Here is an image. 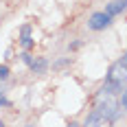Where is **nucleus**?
I'll use <instances>...</instances> for the list:
<instances>
[{
    "instance_id": "obj_1",
    "label": "nucleus",
    "mask_w": 127,
    "mask_h": 127,
    "mask_svg": "<svg viewBox=\"0 0 127 127\" xmlns=\"http://www.w3.org/2000/svg\"><path fill=\"white\" fill-rule=\"evenodd\" d=\"M121 88H116L114 83H105L99 92H96V99H94V105H96V112L103 116H107V118H112L114 121L116 116H118V107H121V103L116 99V92Z\"/></svg>"
},
{
    "instance_id": "obj_2",
    "label": "nucleus",
    "mask_w": 127,
    "mask_h": 127,
    "mask_svg": "<svg viewBox=\"0 0 127 127\" xmlns=\"http://www.w3.org/2000/svg\"><path fill=\"white\" fill-rule=\"evenodd\" d=\"M107 81H110V83H114L116 88H123V86L127 83V66L123 64V59L110 66V72H107Z\"/></svg>"
},
{
    "instance_id": "obj_3",
    "label": "nucleus",
    "mask_w": 127,
    "mask_h": 127,
    "mask_svg": "<svg viewBox=\"0 0 127 127\" xmlns=\"http://www.w3.org/2000/svg\"><path fill=\"white\" fill-rule=\"evenodd\" d=\"M83 127H112V118L99 114V112H92V114L86 118Z\"/></svg>"
},
{
    "instance_id": "obj_4",
    "label": "nucleus",
    "mask_w": 127,
    "mask_h": 127,
    "mask_svg": "<svg viewBox=\"0 0 127 127\" xmlns=\"http://www.w3.org/2000/svg\"><path fill=\"white\" fill-rule=\"evenodd\" d=\"M112 22V18L107 15V13H94L92 18H90V29H94V31H101V29H105V26Z\"/></svg>"
},
{
    "instance_id": "obj_5",
    "label": "nucleus",
    "mask_w": 127,
    "mask_h": 127,
    "mask_svg": "<svg viewBox=\"0 0 127 127\" xmlns=\"http://www.w3.org/2000/svg\"><path fill=\"white\" fill-rule=\"evenodd\" d=\"M125 7H127V2H125V0H114V2H110V4H107L105 13L112 18V15H116V13H121L123 9H125Z\"/></svg>"
},
{
    "instance_id": "obj_6",
    "label": "nucleus",
    "mask_w": 127,
    "mask_h": 127,
    "mask_svg": "<svg viewBox=\"0 0 127 127\" xmlns=\"http://www.w3.org/2000/svg\"><path fill=\"white\" fill-rule=\"evenodd\" d=\"M33 42H31V26H22V46L29 48Z\"/></svg>"
},
{
    "instance_id": "obj_7",
    "label": "nucleus",
    "mask_w": 127,
    "mask_h": 127,
    "mask_svg": "<svg viewBox=\"0 0 127 127\" xmlns=\"http://www.w3.org/2000/svg\"><path fill=\"white\" fill-rule=\"evenodd\" d=\"M31 68H33L35 72H44V70H46V62H44V59H33Z\"/></svg>"
},
{
    "instance_id": "obj_8",
    "label": "nucleus",
    "mask_w": 127,
    "mask_h": 127,
    "mask_svg": "<svg viewBox=\"0 0 127 127\" xmlns=\"http://www.w3.org/2000/svg\"><path fill=\"white\" fill-rule=\"evenodd\" d=\"M9 77V68L7 66H0V79H7Z\"/></svg>"
},
{
    "instance_id": "obj_9",
    "label": "nucleus",
    "mask_w": 127,
    "mask_h": 127,
    "mask_svg": "<svg viewBox=\"0 0 127 127\" xmlns=\"http://www.w3.org/2000/svg\"><path fill=\"white\" fill-rule=\"evenodd\" d=\"M121 105H123V107H125V110H127V90H125V92H123V99H121Z\"/></svg>"
},
{
    "instance_id": "obj_10",
    "label": "nucleus",
    "mask_w": 127,
    "mask_h": 127,
    "mask_svg": "<svg viewBox=\"0 0 127 127\" xmlns=\"http://www.w3.org/2000/svg\"><path fill=\"white\" fill-rule=\"evenodd\" d=\"M66 127H79V125H77V123H68Z\"/></svg>"
},
{
    "instance_id": "obj_11",
    "label": "nucleus",
    "mask_w": 127,
    "mask_h": 127,
    "mask_svg": "<svg viewBox=\"0 0 127 127\" xmlns=\"http://www.w3.org/2000/svg\"><path fill=\"white\" fill-rule=\"evenodd\" d=\"M0 127H4V125H2V123H0Z\"/></svg>"
},
{
    "instance_id": "obj_12",
    "label": "nucleus",
    "mask_w": 127,
    "mask_h": 127,
    "mask_svg": "<svg viewBox=\"0 0 127 127\" xmlns=\"http://www.w3.org/2000/svg\"><path fill=\"white\" fill-rule=\"evenodd\" d=\"M26 127H33V125H26Z\"/></svg>"
},
{
    "instance_id": "obj_13",
    "label": "nucleus",
    "mask_w": 127,
    "mask_h": 127,
    "mask_svg": "<svg viewBox=\"0 0 127 127\" xmlns=\"http://www.w3.org/2000/svg\"><path fill=\"white\" fill-rule=\"evenodd\" d=\"M0 94H2V90H0Z\"/></svg>"
},
{
    "instance_id": "obj_14",
    "label": "nucleus",
    "mask_w": 127,
    "mask_h": 127,
    "mask_svg": "<svg viewBox=\"0 0 127 127\" xmlns=\"http://www.w3.org/2000/svg\"><path fill=\"white\" fill-rule=\"evenodd\" d=\"M125 2H127V0H125Z\"/></svg>"
}]
</instances>
